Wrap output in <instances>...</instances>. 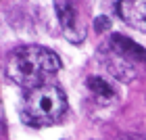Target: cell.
Instances as JSON below:
<instances>
[{"label":"cell","mask_w":146,"mask_h":140,"mask_svg":"<svg viewBox=\"0 0 146 140\" xmlns=\"http://www.w3.org/2000/svg\"><path fill=\"white\" fill-rule=\"evenodd\" d=\"M109 25H111V21H109V17H104V15H100V17L94 19V27H96V31L109 29Z\"/></svg>","instance_id":"cell-8"},{"label":"cell","mask_w":146,"mask_h":140,"mask_svg":"<svg viewBox=\"0 0 146 140\" xmlns=\"http://www.w3.org/2000/svg\"><path fill=\"white\" fill-rule=\"evenodd\" d=\"M117 11L127 25L146 34V0H119Z\"/></svg>","instance_id":"cell-4"},{"label":"cell","mask_w":146,"mask_h":140,"mask_svg":"<svg viewBox=\"0 0 146 140\" xmlns=\"http://www.w3.org/2000/svg\"><path fill=\"white\" fill-rule=\"evenodd\" d=\"M61 69V61L52 50L44 46H19L9 55L6 73L15 84L34 90L44 84V79Z\"/></svg>","instance_id":"cell-1"},{"label":"cell","mask_w":146,"mask_h":140,"mask_svg":"<svg viewBox=\"0 0 146 140\" xmlns=\"http://www.w3.org/2000/svg\"><path fill=\"white\" fill-rule=\"evenodd\" d=\"M88 88L94 92L96 96H100V98H111L115 92H113V86L107 82V79H102V77H98V75H90L88 77Z\"/></svg>","instance_id":"cell-6"},{"label":"cell","mask_w":146,"mask_h":140,"mask_svg":"<svg viewBox=\"0 0 146 140\" xmlns=\"http://www.w3.org/2000/svg\"><path fill=\"white\" fill-rule=\"evenodd\" d=\"M119 140H136V138H131V136H129V138H127V136H123V138H119Z\"/></svg>","instance_id":"cell-9"},{"label":"cell","mask_w":146,"mask_h":140,"mask_svg":"<svg viewBox=\"0 0 146 140\" xmlns=\"http://www.w3.org/2000/svg\"><path fill=\"white\" fill-rule=\"evenodd\" d=\"M111 48L117 52L121 59H127V61H146V48H142L140 44H136L134 40L125 38L123 34H113L111 36Z\"/></svg>","instance_id":"cell-5"},{"label":"cell","mask_w":146,"mask_h":140,"mask_svg":"<svg viewBox=\"0 0 146 140\" xmlns=\"http://www.w3.org/2000/svg\"><path fill=\"white\" fill-rule=\"evenodd\" d=\"M67 111V96L54 86H38L25 94L21 117L29 125H50L58 121Z\"/></svg>","instance_id":"cell-2"},{"label":"cell","mask_w":146,"mask_h":140,"mask_svg":"<svg viewBox=\"0 0 146 140\" xmlns=\"http://www.w3.org/2000/svg\"><path fill=\"white\" fill-rule=\"evenodd\" d=\"M109 69L115 73L119 79H123V82H129V79H134V69H131L129 65H125V67H119V65H109Z\"/></svg>","instance_id":"cell-7"},{"label":"cell","mask_w":146,"mask_h":140,"mask_svg":"<svg viewBox=\"0 0 146 140\" xmlns=\"http://www.w3.org/2000/svg\"><path fill=\"white\" fill-rule=\"evenodd\" d=\"M56 6V17L61 21V27L65 31L73 44H79L84 40V31H77V17H75V9H73L71 0H54Z\"/></svg>","instance_id":"cell-3"}]
</instances>
